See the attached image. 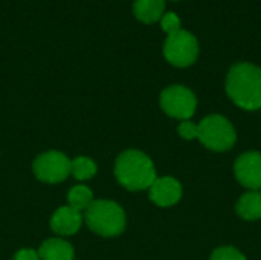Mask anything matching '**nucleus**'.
<instances>
[{
  "mask_svg": "<svg viewBox=\"0 0 261 260\" xmlns=\"http://www.w3.org/2000/svg\"><path fill=\"white\" fill-rule=\"evenodd\" d=\"M236 211L245 221H258V219H261V192L245 193L239 199Z\"/></svg>",
  "mask_w": 261,
  "mask_h": 260,
  "instance_id": "obj_13",
  "label": "nucleus"
},
{
  "mask_svg": "<svg viewBox=\"0 0 261 260\" xmlns=\"http://www.w3.org/2000/svg\"><path fill=\"white\" fill-rule=\"evenodd\" d=\"M164 55L173 66L188 67L199 57V41L191 32L179 29L177 32L168 34L164 44Z\"/></svg>",
  "mask_w": 261,
  "mask_h": 260,
  "instance_id": "obj_5",
  "label": "nucleus"
},
{
  "mask_svg": "<svg viewBox=\"0 0 261 260\" xmlns=\"http://www.w3.org/2000/svg\"><path fill=\"white\" fill-rule=\"evenodd\" d=\"M115 175L119 184L132 192L150 188L156 181V169L153 161L139 150L122 152L116 159Z\"/></svg>",
  "mask_w": 261,
  "mask_h": 260,
  "instance_id": "obj_2",
  "label": "nucleus"
},
{
  "mask_svg": "<svg viewBox=\"0 0 261 260\" xmlns=\"http://www.w3.org/2000/svg\"><path fill=\"white\" fill-rule=\"evenodd\" d=\"M95 173H96V164L90 158L80 156L70 161V175H73L75 179L78 181L90 179L95 176Z\"/></svg>",
  "mask_w": 261,
  "mask_h": 260,
  "instance_id": "obj_15",
  "label": "nucleus"
},
{
  "mask_svg": "<svg viewBox=\"0 0 261 260\" xmlns=\"http://www.w3.org/2000/svg\"><path fill=\"white\" fill-rule=\"evenodd\" d=\"M177 132L184 139H194L197 138V124L191 121H182L177 127Z\"/></svg>",
  "mask_w": 261,
  "mask_h": 260,
  "instance_id": "obj_18",
  "label": "nucleus"
},
{
  "mask_svg": "<svg viewBox=\"0 0 261 260\" xmlns=\"http://www.w3.org/2000/svg\"><path fill=\"white\" fill-rule=\"evenodd\" d=\"M211 260H246V257L232 247H220L214 250L211 254Z\"/></svg>",
  "mask_w": 261,
  "mask_h": 260,
  "instance_id": "obj_16",
  "label": "nucleus"
},
{
  "mask_svg": "<svg viewBox=\"0 0 261 260\" xmlns=\"http://www.w3.org/2000/svg\"><path fill=\"white\" fill-rule=\"evenodd\" d=\"M165 11V0H135V17L142 23L159 21Z\"/></svg>",
  "mask_w": 261,
  "mask_h": 260,
  "instance_id": "obj_11",
  "label": "nucleus"
},
{
  "mask_svg": "<svg viewBox=\"0 0 261 260\" xmlns=\"http://www.w3.org/2000/svg\"><path fill=\"white\" fill-rule=\"evenodd\" d=\"M86 224L96 234L113 238L124 231V210L112 201H93L86 210Z\"/></svg>",
  "mask_w": 261,
  "mask_h": 260,
  "instance_id": "obj_3",
  "label": "nucleus"
},
{
  "mask_svg": "<svg viewBox=\"0 0 261 260\" xmlns=\"http://www.w3.org/2000/svg\"><path fill=\"white\" fill-rule=\"evenodd\" d=\"M182 198V185L177 179L165 176L156 178L150 187V199L159 207H171Z\"/></svg>",
  "mask_w": 261,
  "mask_h": 260,
  "instance_id": "obj_9",
  "label": "nucleus"
},
{
  "mask_svg": "<svg viewBox=\"0 0 261 260\" xmlns=\"http://www.w3.org/2000/svg\"><path fill=\"white\" fill-rule=\"evenodd\" d=\"M197 139L213 152H226L236 144L232 124L222 115H208L197 124Z\"/></svg>",
  "mask_w": 261,
  "mask_h": 260,
  "instance_id": "obj_4",
  "label": "nucleus"
},
{
  "mask_svg": "<svg viewBox=\"0 0 261 260\" xmlns=\"http://www.w3.org/2000/svg\"><path fill=\"white\" fill-rule=\"evenodd\" d=\"M81 222H83V218L80 211L73 210L72 207H61L54 213L50 219V228L57 234L72 236L80 230Z\"/></svg>",
  "mask_w": 261,
  "mask_h": 260,
  "instance_id": "obj_10",
  "label": "nucleus"
},
{
  "mask_svg": "<svg viewBox=\"0 0 261 260\" xmlns=\"http://www.w3.org/2000/svg\"><path fill=\"white\" fill-rule=\"evenodd\" d=\"M196 106V95L185 86H170L161 93V107L171 118L187 121L194 115Z\"/></svg>",
  "mask_w": 261,
  "mask_h": 260,
  "instance_id": "obj_6",
  "label": "nucleus"
},
{
  "mask_svg": "<svg viewBox=\"0 0 261 260\" xmlns=\"http://www.w3.org/2000/svg\"><path fill=\"white\" fill-rule=\"evenodd\" d=\"M67 201H69V207H72L76 211H81L90 207V204L93 202V195L90 188H87L86 185H76L70 188L67 195Z\"/></svg>",
  "mask_w": 261,
  "mask_h": 260,
  "instance_id": "obj_14",
  "label": "nucleus"
},
{
  "mask_svg": "<svg viewBox=\"0 0 261 260\" xmlns=\"http://www.w3.org/2000/svg\"><path fill=\"white\" fill-rule=\"evenodd\" d=\"M226 93L242 109H261V67L252 63L234 64L226 77Z\"/></svg>",
  "mask_w": 261,
  "mask_h": 260,
  "instance_id": "obj_1",
  "label": "nucleus"
},
{
  "mask_svg": "<svg viewBox=\"0 0 261 260\" xmlns=\"http://www.w3.org/2000/svg\"><path fill=\"white\" fill-rule=\"evenodd\" d=\"M40 260H73V248L61 239H47L38 250Z\"/></svg>",
  "mask_w": 261,
  "mask_h": 260,
  "instance_id": "obj_12",
  "label": "nucleus"
},
{
  "mask_svg": "<svg viewBox=\"0 0 261 260\" xmlns=\"http://www.w3.org/2000/svg\"><path fill=\"white\" fill-rule=\"evenodd\" d=\"M12 260H40V256L34 250H20Z\"/></svg>",
  "mask_w": 261,
  "mask_h": 260,
  "instance_id": "obj_19",
  "label": "nucleus"
},
{
  "mask_svg": "<svg viewBox=\"0 0 261 260\" xmlns=\"http://www.w3.org/2000/svg\"><path fill=\"white\" fill-rule=\"evenodd\" d=\"M161 28L167 32V34H173L177 32L180 29V18L177 14L174 12H165L161 18Z\"/></svg>",
  "mask_w": 261,
  "mask_h": 260,
  "instance_id": "obj_17",
  "label": "nucleus"
},
{
  "mask_svg": "<svg viewBox=\"0 0 261 260\" xmlns=\"http://www.w3.org/2000/svg\"><path fill=\"white\" fill-rule=\"evenodd\" d=\"M34 173L43 182L57 184L70 175V161L60 152H46L34 161Z\"/></svg>",
  "mask_w": 261,
  "mask_h": 260,
  "instance_id": "obj_7",
  "label": "nucleus"
},
{
  "mask_svg": "<svg viewBox=\"0 0 261 260\" xmlns=\"http://www.w3.org/2000/svg\"><path fill=\"white\" fill-rule=\"evenodd\" d=\"M234 173L243 187L252 192L261 190V153L246 152L240 155L234 164Z\"/></svg>",
  "mask_w": 261,
  "mask_h": 260,
  "instance_id": "obj_8",
  "label": "nucleus"
}]
</instances>
